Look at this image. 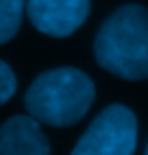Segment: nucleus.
Returning <instances> with one entry per match:
<instances>
[{
	"mask_svg": "<svg viewBox=\"0 0 148 155\" xmlns=\"http://www.w3.org/2000/svg\"><path fill=\"white\" fill-rule=\"evenodd\" d=\"M94 81L79 68H52L31 83L24 105L37 122L50 127H70L94 105Z\"/></svg>",
	"mask_w": 148,
	"mask_h": 155,
	"instance_id": "f03ea898",
	"label": "nucleus"
},
{
	"mask_svg": "<svg viewBox=\"0 0 148 155\" xmlns=\"http://www.w3.org/2000/svg\"><path fill=\"white\" fill-rule=\"evenodd\" d=\"M137 147V118L124 105H109L89 122L72 155H133Z\"/></svg>",
	"mask_w": 148,
	"mask_h": 155,
	"instance_id": "7ed1b4c3",
	"label": "nucleus"
},
{
	"mask_svg": "<svg viewBox=\"0 0 148 155\" xmlns=\"http://www.w3.org/2000/svg\"><path fill=\"white\" fill-rule=\"evenodd\" d=\"M26 15L39 33L68 37L79 31L89 15V0H26Z\"/></svg>",
	"mask_w": 148,
	"mask_h": 155,
	"instance_id": "20e7f679",
	"label": "nucleus"
},
{
	"mask_svg": "<svg viewBox=\"0 0 148 155\" xmlns=\"http://www.w3.org/2000/svg\"><path fill=\"white\" fill-rule=\"evenodd\" d=\"M146 155H148V144H146Z\"/></svg>",
	"mask_w": 148,
	"mask_h": 155,
	"instance_id": "6e6552de",
	"label": "nucleus"
},
{
	"mask_svg": "<svg viewBox=\"0 0 148 155\" xmlns=\"http://www.w3.org/2000/svg\"><path fill=\"white\" fill-rule=\"evenodd\" d=\"M26 0H0V44H7L20 31Z\"/></svg>",
	"mask_w": 148,
	"mask_h": 155,
	"instance_id": "423d86ee",
	"label": "nucleus"
},
{
	"mask_svg": "<svg viewBox=\"0 0 148 155\" xmlns=\"http://www.w3.org/2000/svg\"><path fill=\"white\" fill-rule=\"evenodd\" d=\"M0 155H50V142L33 116H13L0 125Z\"/></svg>",
	"mask_w": 148,
	"mask_h": 155,
	"instance_id": "39448f33",
	"label": "nucleus"
},
{
	"mask_svg": "<svg viewBox=\"0 0 148 155\" xmlns=\"http://www.w3.org/2000/svg\"><path fill=\"white\" fill-rule=\"evenodd\" d=\"M15 90H18V81H15L13 70L9 68V64L0 59V105L13 96Z\"/></svg>",
	"mask_w": 148,
	"mask_h": 155,
	"instance_id": "0eeeda50",
	"label": "nucleus"
},
{
	"mask_svg": "<svg viewBox=\"0 0 148 155\" xmlns=\"http://www.w3.org/2000/svg\"><path fill=\"white\" fill-rule=\"evenodd\" d=\"M94 57L120 79H148V9L142 5L115 9L96 33Z\"/></svg>",
	"mask_w": 148,
	"mask_h": 155,
	"instance_id": "f257e3e1",
	"label": "nucleus"
}]
</instances>
